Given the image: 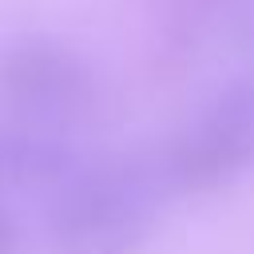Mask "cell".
<instances>
[{"mask_svg": "<svg viewBox=\"0 0 254 254\" xmlns=\"http://www.w3.org/2000/svg\"><path fill=\"white\" fill-rule=\"evenodd\" d=\"M75 151L67 135L36 131L24 123H0V190L60 187L75 175Z\"/></svg>", "mask_w": 254, "mask_h": 254, "instance_id": "4", "label": "cell"}, {"mask_svg": "<svg viewBox=\"0 0 254 254\" xmlns=\"http://www.w3.org/2000/svg\"><path fill=\"white\" fill-rule=\"evenodd\" d=\"M183 4H218V0H183ZM226 4V0H222Z\"/></svg>", "mask_w": 254, "mask_h": 254, "instance_id": "7", "label": "cell"}, {"mask_svg": "<svg viewBox=\"0 0 254 254\" xmlns=\"http://www.w3.org/2000/svg\"><path fill=\"white\" fill-rule=\"evenodd\" d=\"M16 222H12V214L0 206V254H16Z\"/></svg>", "mask_w": 254, "mask_h": 254, "instance_id": "6", "label": "cell"}, {"mask_svg": "<svg viewBox=\"0 0 254 254\" xmlns=\"http://www.w3.org/2000/svg\"><path fill=\"white\" fill-rule=\"evenodd\" d=\"M226 12H230V40L254 71V0H226Z\"/></svg>", "mask_w": 254, "mask_h": 254, "instance_id": "5", "label": "cell"}, {"mask_svg": "<svg viewBox=\"0 0 254 254\" xmlns=\"http://www.w3.org/2000/svg\"><path fill=\"white\" fill-rule=\"evenodd\" d=\"M0 107L36 131L71 135L99 111V75L56 36H20L0 48Z\"/></svg>", "mask_w": 254, "mask_h": 254, "instance_id": "2", "label": "cell"}, {"mask_svg": "<svg viewBox=\"0 0 254 254\" xmlns=\"http://www.w3.org/2000/svg\"><path fill=\"white\" fill-rule=\"evenodd\" d=\"M171 198L163 151L111 155L56 187L48 238L56 254H139Z\"/></svg>", "mask_w": 254, "mask_h": 254, "instance_id": "1", "label": "cell"}, {"mask_svg": "<svg viewBox=\"0 0 254 254\" xmlns=\"http://www.w3.org/2000/svg\"><path fill=\"white\" fill-rule=\"evenodd\" d=\"M163 167L175 198L214 194L254 171V71L206 99V107L163 147Z\"/></svg>", "mask_w": 254, "mask_h": 254, "instance_id": "3", "label": "cell"}]
</instances>
